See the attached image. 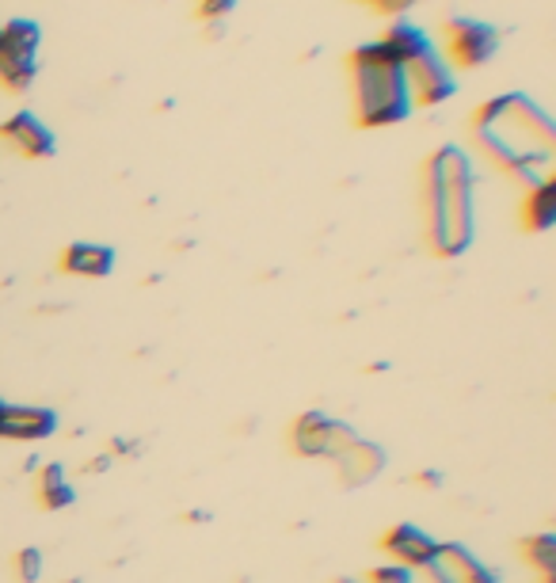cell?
<instances>
[{
    "instance_id": "6da1fadb",
    "label": "cell",
    "mask_w": 556,
    "mask_h": 583,
    "mask_svg": "<svg viewBox=\"0 0 556 583\" xmlns=\"http://www.w3.org/2000/svg\"><path fill=\"white\" fill-rule=\"evenodd\" d=\"M473 134L477 146L526 187L553 179V119L526 92H504L484 103L473 119Z\"/></svg>"
},
{
    "instance_id": "7a4b0ae2",
    "label": "cell",
    "mask_w": 556,
    "mask_h": 583,
    "mask_svg": "<svg viewBox=\"0 0 556 583\" xmlns=\"http://www.w3.org/2000/svg\"><path fill=\"white\" fill-rule=\"evenodd\" d=\"M427 237L443 259H457L477 237V176L461 146H443L427 160Z\"/></svg>"
},
{
    "instance_id": "3957f363",
    "label": "cell",
    "mask_w": 556,
    "mask_h": 583,
    "mask_svg": "<svg viewBox=\"0 0 556 583\" xmlns=\"http://www.w3.org/2000/svg\"><path fill=\"white\" fill-rule=\"evenodd\" d=\"M351 100H355V122L363 130L397 127L411 115V88L408 73L397 61V53L385 47L381 39L363 42L351 50Z\"/></svg>"
},
{
    "instance_id": "277c9868",
    "label": "cell",
    "mask_w": 556,
    "mask_h": 583,
    "mask_svg": "<svg viewBox=\"0 0 556 583\" xmlns=\"http://www.w3.org/2000/svg\"><path fill=\"white\" fill-rule=\"evenodd\" d=\"M42 27L34 20L0 23V85L8 92H27L39 73Z\"/></svg>"
},
{
    "instance_id": "5b68a950",
    "label": "cell",
    "mask_w": 556,
    "mask_h": 583,
    "mask_svg": "<svg viewBox=\"0 0 556 583\" xmlns=\"http://www.w3.org/2000/svg\"><path fill=\"white\" fill-rule=\"evenodd\" d=\"M355 435L358 432L347 424V419H336V416H328V412H301V416L294 419L290 443L298 457L336 462V457L355 443Z\"/></svg>"
},
{
    "instance_id": "8992f818",
    "label": "cell",
    "mask_w": 556,
    "mask_h": 583,
    "mask_svg": "<svg viewBox=\"0 0 556 583\" xmlns=\"http://www.w3.org/2000/svg\"><path fill=\"white\" fill-rule=\"evenodd\" d=\"M405 73H408L411 103L416 107H438V103H446L457 96V73L438 47L419 53V58H411L405 66Z\"/></svg>"
},
{
    "instance_id": "52a82bcc",
    "label": "cell",
    "mask_w": 556,
    "mask_h": 583,
    "mask_svg": "<svg viewBox=\"0 0 556 583\" xmlns=\"http://www.w3.org/2000/svg\"><path fill=\"white\" fill-rule=\"evenodd\" d=\"M499 47V34L492 23L484 20H465V16H457V20L446 23V50L443 58L450 61L454 69H480L484 61L496 53Z\"/></svg>"
},
{
    "instance_id": "ba28073f",
    "label": "cell",
    "mask_w": 556,
    "mask_h": 583,
    "mask_svg": "<svg viewBox=\"0 0 556 583\" xmlns=\"http://www.w3.org/2000/svg\"><path fill=\"white\" fill-rule=\"evenodd\" d=\"M424 572L427 583H499V572L461 542H438L435 561Z\"/></svg>"
},
{
    "instance_id": "9c48e42d",
    "label": "cell",
    "mask_w": 556,
    "mask_h": 583,
    "mask_svg": "<svg viewBox=\"0 0 556 583\" xmlns=\"http://www.w3.org/2000/svg\"><path fill=\"white\" fill-rule=\"evenodd\" d=\"M61 416L47 405H8L0 408V438L8 443H47L58 435Z\"/></svg>"
},
{
    "instance_id": "30bf717a",
    "label": "cell",
    "mask_w": 556,
    "mask_h": 583,
    "mask_svg": "<svg viewBox=\"0 0 556 583\" xmlns=\"http://www.w3.org/2000/svg\"><path fill=\"white\" fill-rule=\"evenodd\" d=\"M0 141L31 160H50L58 152V138L34 111H16L8 122H0Z\"/></svg>"
},
{
    "instance_id": "8fae6325",
    "label": "cell",
    "mask_w": 556,
    "mask_h": 583,
    "mask_svg": "<svg viewBox=\"0 0 556 583\" xmlns=\"http://www.w3.org/2000/svg\"><path fill=\"white\" fill-rule=\"evenodd\" d=\"M381 550L389 553L393 564H405V569H411V572H424L438 553V537L427 534L424 526H416V523H397L385 531Z\"/></svg>"
},
{
    "instance_id": "7c38bea8",
    "label": "cell",
    "mask_w": 556,
    "mask_h": 583,
    "mask_svg": "<svg viewBox=\"0 0 556 583\" xmlns=\"http://www.w3.org/2000/svg\"><path fill=\"white\" fill-rule=\"evenodd\" d=\"M331 465L339 470V481H344L347 488H363V484L381 477L385 465H389V454H385V446L374 443V438L355 435V443L347 446V451L339 454Z\"/></svg>"
},
{
    "instance_id": "4fadbf2b",
    "label": "cell",
    "mask_w": 556,
    "mask_h": 583,
    "mask_svg": "<svg viewBox=\"0 0 556 583\" xmlns=\"http://www.w3.org/2000/svg\"><path fill=\"white\" fill-rule=\"evenodd\" d=\"M119 256H115L111 245H100V240H77L61 253V271L80 275V279H107L115 271Z\"/></svg>"
},
{
    "instance_id": "5bb4252c",
    "label": "cell",
    "mask_w": 556,
    "mask_h": 583,
    "mask_svg": "<svg viewBox=\"0 0 556 583\" xmlns=\"http://www.w3.org/2000/svg\"><path fill=\"white\" fill-rule=\"evenodd\" d=\"M381 42H385V47H389L393 53H397L400 66H408V61H411V58H419V53L435 50V39H430L424 27L411 23V20H397V23H389V31L381 34Z\"/></svg>"
},
{
    "instance_id": "9a60e30c",
    "label": "cell",
    "mask_w": 556,
    "mask_h": 583,
    "mask_svg": "<svg viewBox=\"0 0 556 583\" xmlns=\"http://www.w3.org/2000/svg\"><path fill=\"white\" fill-rule=\"evenodd\" d=\"M39 500L47 511H66V507L77 504V488H73V481H69V473L61 462L39 465Z\"/></svg>"
},
{
    "instance_id": "2e32d148",
    "label": "cell",
    "mask_w": 556,
    "mask_h": 583,
    "mask_svg": "<svg viewBox=\"0 0 556 583\" xmlns=\"http://www.w3.org/2000/svg\"><path fill=\"white\" fill-rule=\"evenodd\" d=\"M523 221H526V229H534V233H549L556 226V187H553V179H542V184L526 187Z\"/></svg>"
},
{
    "instance_id": "e0dca14e",
    "label": "cell",
    "mask_w": 556,
    "mask_h": 583,
    "mask_svg": "<svg viewBox=\"0 0 556 583\" xmlns=\"http://www.w3.org/2000/svg\"><path fill=\"white\" fill-rule=\"evenodd\" d=\"M523 553H526V561H530L545 580H556V534L545 531V534L526 537Z\"/></svg>"
},
{
    "instance_id": "ac0fdd59",
    "label": "cell",
    "mask_w": 556,
    "mask_h": 583,
    "mask_svg": "<svg viewBox=\"0 0 556 583\" xmlns=\"http://www.w3.org/2000/svg\"><path fill=\"white\" fill-rule=\"evenodd\" d=\"M12 569H16V580H20V583H39L42 569H47V557H42L39 545H23V550L16 553Z\"/></svg>"
},
{
    "instance_id": "d6986e66",
    "label": "cell",
    "mask_w": 556,
    "mask_h": 583,
    "mask_svg": "<svg viewBox=\"0 0 556 583\" xmlns=\"http://www.w3.org/2000/svg\"><path fill=\"white\" fill-rule=\"evenodd\" d=\"M366 583H416V572L405 569V564H378V569H370V576Z\"/></svg>"
},
{
    "instance_id": "ffe728a7",
    "label": "cell",
    "mask_w": 556,
    "mask_h": 583,
    "mask_svg": "<svg viewBox=\"0 0 556 583\" xmlns=\"http://www.w3.org/2000/svg\"><path fill=\"white\" fill-rule=\"evenodd\" d=\"M237 8V0H195V12L202 16V20H226V16Z\"/></svg>"
},
{
    "instance_id": "44dd1931",
    "label": "cell",
    "mask_w": 556,
    "mask_h": 583,
    "mask_svg": "<svg viewBox=\"0 0 556 583\" xmlns=\"http://www.w3.org/2000/svg\"><path fill=\"white\" fill-rule=\"evenodd\" d=\"M363 4H370L374 12H381V16H397V20H405V12L408 8H416L419 0H363Z\"/></svg>"
},
{
    "instance_id": "7402d4cb",
    "label": "cell",
    "mask_w": 556,
    "mask_h": 583,
    "mask_svg": "<svg viewBox=\"0 0 556 583\" xmlns=\"http://www.w3.org/2000/svg\"><path fill=\"white\" fill-rule=\"evenodd\" d=\"M111 457H133L138 454V443H133V438H122V435H115L111 438V451H107Z\"/></svg>"
},
{
    "instance_id": "603a6c76",
    "label": "cell",
    "mask_w": 556,
    "mask_h": 583,
    "mask_svg": "<svg viewBox=\"0 0 556 583\" xmlns=\"http://www.w3.org/2000/svg\"><path fill=\"white\" fill-rule=\"evenodd\" d=\"M416 484H419V488H443V473H438V470H419Z\"/></svg>"
},
{
    "instance_id": "cb8c5ba5",
    "label": "cell",
    "mask_w": 556,
    "mask_h": 583,
    "mask_svg": "<svg viewBox=\"0 0 556 583\" xmlns=\"http://www.w3.org/2000/svg\"><path fill=\"white\" fill-rule=\"evenodd\" d=\"M115 465V457L111 454H100V457H92V462L85 465V473H107Z\"/></svg>"
},
{
    "instance_id": "d4e9b609",
    "label": "cell",
    "mask_w": 556,
    "mask_h": 583,
    "mask_svg": "<svg viewBox=\"0 0 556 583\" xmlns=\"http://www.w3.org/2000/svg\"><path fill=\"white\" fill-rule=\"evenodd\" d=\"M210 511H206V507H195V511H187V523H210Z\"/></svg>"
},
{
    "instance_id": "484cf974",
    "label": "cell",
    "mask_w": 556,
    "mask_h": 583,
    "mask_svg": "<svg viewBox=\"0 0 556 583\" xmlns=\"http://www.w3.org/2000/svg\"><path fill=\"white\" fill-rule=\"evenodd\" d=\"M336 583H363V580H355V576H339Z\"/></svg>"
},
{
    "instance_id": "4316f807",
    "label": "cell",
    "mask_w": 556,
    "mask_h": 583,
    "mask_svg": "<svg viewBox=\"0 0 556 583\" xmlns=\"http://www.w3.org/2000/svg\"><path fill=\"white\" fill-rule=\"evenodd\" d=\"M545 583H556V580H545Z\"/></svg>"
},
{
    "instance_id": "83f0119b",
    "label": "cell",
    "mask_w": 556,
    "mask_h": 583,
    "mask_svg": "<svg viewBox=\"0 0 556 583\" xmlns=\"http://www.w3.org/2000/svg\"><path fill=\"white\" fill-rule=\"evenodd\" d=\"M0 408H4V405H0Z\"/></svg>"
}]
</instances>
